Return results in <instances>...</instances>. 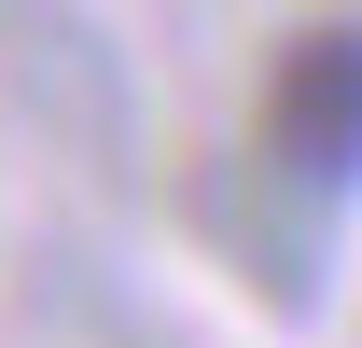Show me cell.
<instances>
[{"mask_svg":"<svg viewBox=\"0 0 362 348\" xmlns=\"http://www.w3.org/2000/svg\"><path fill=\"white\" fill-rule=\"evenodd\" d=\"M265 153L293 181H320V195L362 168V28L279 42V70H265Z\"/></svg>","mask_w":362,"mask_h":348,"instance_id":"cell-1","label":"cell"}]
</instances>
